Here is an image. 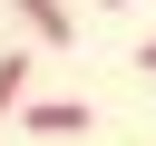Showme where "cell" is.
Masks as SVG:
<instances>
[{
	"label": "cell",
	"mask_w": 156,
	"mask_h": 146,
	"mask_svg": "<svg viewBox=\"0 0 156 146\" xmlns=\"http://www.w3.org/2000/svg\"><path fill=\"white\" fill-rule=\"evenodd\" d=\"M20 127L58 146V136H88V127H98V107H88V97H29V107H20Z\"/></svg>",
	"instance_id": "obj_1"
},
{
	"label": "cell",
	"mask_w": 156,
	"mask_h": 146,
	"mask_svg": "<svg viewBox=\"0 0 156 146\" xmlns=\"http://www.w3.org/2000/svg\"><path fill=\"white\" fill-rule=\"evenodd\" d=\"M10 10H20V19L49 39V49H68V10H58V0H10Z\"/></svg>",
	"instance_id": "obj_3"
},
{
	"label": "cell",
	"mask_w": 156,
	"mask_h": 146,
	"mask_svg": "<svg viewBox=\"0 0 156 146\" xmlns=\"http://www.w3.org/2000/svg\"><path fill=\"white\" fill-rule=\"evenodd\" d=\"M98 10H117V0H98Z\"/></svg>",
	"instance_id": "obj_5"
},
{
	"label": "cell",
	"mask_w": 156,
	"mask_h": 146,
	"mask_svg": "<svg viewBox=\"0 0 156 146\" xmlns=\"http://www.w3.org/2000/svg\"><path fill=\"white\" fill-rule=\"evenodd\" d=\"M20 107H29V39H10V49H0V127H10Z\"/></svg>",
	"instance_id": "obj_2"
},
{
	"label": "cell",
	"mask_w": 156,
	"mask_h": 146,
	"mask_svg": "<svg viewBox=\"0 0 156 146\" xmlns=\"http://www.w3.org/2000/svg\"><path fill=\"white\" fill-rule=\"evenodd\" d=\"M136 68H146V78H156V39H136Z\"/></svg>",
	"instance_id": "obj_4"
}]
</instances>
